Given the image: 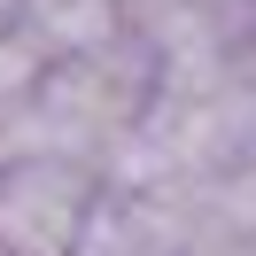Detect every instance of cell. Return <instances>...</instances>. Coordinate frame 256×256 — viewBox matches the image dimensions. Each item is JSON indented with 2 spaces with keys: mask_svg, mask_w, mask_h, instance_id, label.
<instances>
[{
  "mask_svg": "<svg viewBox=\"0 0 256 256\" xmlns=\"http://www.w3.org/2000/svg\"><path fill=\"white\" fill-rule=\"evenodd\" d=\"M101 171L70 156H24L0 163V256H78V233L94 218Z\"/></svg>",
  "mask_w": 256,
  "mask_h": 256,
  "instance_id": "obj_1",
  "label": "cell"
},
{
  "mask_svg": "<svg viewBox=\"0 0 256 256\" xmlns=\"http://www.w3.org/2000/svg\"><path fill=\"white\" fill-rule=\"evenodd\" d=\"M218 240L202 194L171 186H132V178H101L94 218L78 233V256H202Z\"/></svg>",
  "mask_w": 256,
  "mask_h": 256,
  "instance_id": "obj_2",
  "label": "cell"
},
{
  "mask_svg": "<svg viewBox=\"0 0 256 256\" xmlns=\"http://www.w3.org/2000/svg\"><path fill=\"white\" fill-rule=\"evenodd\" d=\"M240 70L256 78V8H248V39H240Z\"/></svg>",
  "mask_w": 256,
  "mask_h": 256,
  "instance_id": "obj_3",
  "label": "cell"
},
{
  "mask_svg": "<svg viewBox=\"0 0 256 256\" xmlns=\"http://www.w3.org/2000/svg\"><path fill=\"white\" fill-rule=\"evenodd\" d=\"M16 16H24V0H0V24H16Z\"/></svg>",
  "mask_w": 256,
  "mask_h": 256,
  "instance_id": "obj_4",
  "label": "cell"
}]
</instances>
